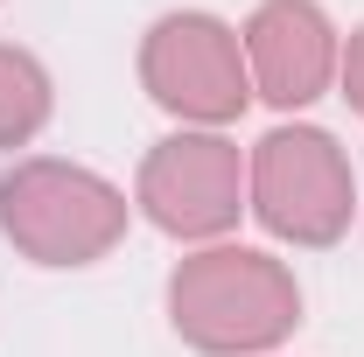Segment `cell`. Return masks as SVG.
I'll return each mask as SVG.
<instances>
[{
  "mask_svg": "<svg viewBox=\"0 0 364 357\" xmlns=\"http://www.w3.org/2000/svg\"><path fill=\"white\" fill-rule=\"evenodd\" d=\"M56 112V85H49L43 56L21 43H0V147H28Z\"/></svg>",
  "mask_w": 364,
  "mask_h": 357,
  "instance_id": "obj_7",
  "label": "cell"
},
{
  "mask_svg": "<svg viewBox=\"0 0 364 357\" xmlns=\"http://www.w3.org/2000/svg\"><path fill=\"white\" fill-rule=\"evenodd\" d=\"M134 211L154 231L182 238V245H218L245 211V154H238V140L203 134V127H176L168 140H154L134 176Z\"/></svg>",
  "mask_w": 364,
  "mask_h": 357,
  "instance_id": "obj_5",
  "label": "cell"
},
{
  "mask_svg": "<svg viewBox=\"0 0 364 357\" xmlns=\"http://www.w3.org/2000/svg\"><path fill=\"white\" fill-rule=\"evenodd\" d=\"M336 85L350 98V112L364 119V28H350V43H343V63H336Z\"/></svg>",
  "mask_w": 364,
  "mask_h": 357,
  "instance_id": "obj_8",
  "label": "cell"
},
{
  "mask_svg": "<svg viewBox=\"0 0 364 357\" xmlns=\"http://www.w3.org/2000/svg\"><path fill=\"white\" fill-rule=\"evenodd\" d=\"M238 43H245L252 98H267L280 112L316 105L336 85V63H343V36H336L322 0H259L252 21L238 28Z\"/></svg>",
  "mask_w": 364,
  "mask_h": 357,
  "instance_id": "obj_6",
  "label": "cell"
},
{
  "mask_svg": "<svg viewBox=\"0 0 364 357\" xmlns=\"http://www.w3.org/2000/svg\"><path fill=\"white\" fill-rule=\"evenodd\" d=\"M168 322L203 357H267L301 329V280L259 245H196L168 273Z\"/></svg>",
  "mask_w": 364,
  "mask_h": 357,
  "instance_id": "obj_1",
  "label": "cell"
},
{
  "mask_svg": "<svg viewBox=\"0 0 364 357\" xmlns=\"http://www.w3.org/2000/svg\"><path fill=\"white\" fill-rule=\"evenodd\" d=\"M140 91L203 134H225L231 119L252 105V70H245V43L238 28L203 14V7H176L140 36Z\"/></svg>",
  "mask_w": 364,
  "mask_h": 357,
  "instance_id": "obj_4",
  "label": "cell"
},
{
  "mask_svg": "<svg viewBox=\"0 0 364 357\" xmlns=\"http://www.w3.org/2000/svg\"><path fill=\"white\" fill-rule=\"evenodd\" d=\"M127 189L105 182L85 161L28 154L0 176V231L36 267H91L127 238Z\"/></svg>",
  "mask_w": 364,
  "mask_h": 357,
  "instance_id": "obj_2",
  "label": "cell"
},
{
  "mask_svg": "<svg viewBox=\"0 0 364 357\" xmlns=\"http://www.w3.org/2000/svg\"><path fill=\"white\" fill-rule=\"evenodd\" d=\"M245 211L287 245H336L358 218V176L336 134L322 127H273L245 154Z\"/></svg>",
  "mask_w": 364,
  "mask_h": 357,
  "instance_id": "obj_3",
  "label": "cell"
}]
</instances>
